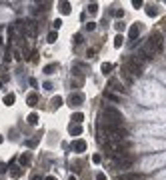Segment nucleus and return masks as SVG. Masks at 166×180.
<instances>
[{"label":"nucleus","instance_id":"0eeeda50","mask_svg":"<svg viewBox=\"0 0 166 180\" xmlns=\"http://www.w3.org/2000/svg\"><path fill=\"white\" fill-rule=\"evenodd\" d=\"M26 104H28V106H36V104H38V94H36V92L28 94V96H26Z\"/></svg>","mask_w":166,"mask_h":180},{"label":"nucleus","instance_id":"a878e982","mask_svg":"<svg viewBox=\"0 0 166 180\" xmlns=\"http://www.w3.org/2000/svg\"><path fill=\"white\" fill-rule=\"evenodd\" d=\"M94 28H96V22H88V24H86V30H88V32H92Z\"/></svg>","mask_w":166,"mask_h":180},{"label":"nucleus","instance_id":"393cba45","mask_svg":"<svg viewBox=\"0 0 166 180\" xmlns=\"http://www.w3.org/2000/svg\"><path fill=\"white\" fill-rule=\"evenodd\" d=\"M106 98H110V100H114V102H118V96H116V94H112V92H106Z\"/></svg>","mask_w":166,"mask_h":180},{"label":"nucleus","instance_id":"412c9836","mask_svg":"<svg viewBox=\"0 0 166 180\" xmlns=\"http://www.w3.org/2000/svg\"><path fill=\"white\" fill-rule=\"evenodd\" d=\"M110 70H112V64H108V62H104V64H102V72H104V74H108Z\"/></svg>","mask_w":166,"mask_h":180},{"label":"nucleus","instance_id":"5701e85b","mask_svg":"<svg viewBox=\"0 0 166 180\" xmlns=\"http://www.w3.org/2000/svg\"><path fill=\"white\" fill-rule=\"evenodd\" d=\"M52 26H54V30H58V28L62 26V20H60V18H56V20L52 22Z\"/></svg>","mask_w":166,"mask_h":180},{"label":"nucleus","instance_id":"4be33fe9","mask_svg":"<svg viewBox=\"0 0 166 180\" xmlns=\"http://www.w3.org/2000/svg\"><path fill=\"white\" fill-rule=\"evenodd\" d=\"M88 10H90L92 14H96V12H98V4H96V2H92V4L88 6Z\"/></svg>","mask_w":166,"mask_h":180},{"label":"nucleus","instance_id":"7c9ffc66","mask_svg":"<svg viewBox=\"0 0 166 180\" xmlns=\"http://www.w3.org/2000/svg\"><path fill=\"white\" fill-rule=\"evenodd\" d=\"M114 26H116V30H124V24H122V22H116Z\"/></svg>","mask_w":166,"mask_h":180},{"label":"nucleus","instance_id":"c85d7f7f","mask_svg":"<svg viewBox=\"0 0 166 180\" xmlns=\"http://www.w3.org/2000/svg\"><path fill=\"white\" fill-rule=\"evenodd\" d=\"M132 6L134 8H140V6H142V0H132Z\"/></svg>","mask_w":166,"mask_h":180},{"label":"nucleus","instance_id":"2f4dec72","mask_svg":"<svg viewBox=\"0 0 166 180\" xmlns=\"http://www.w3.org/2000/svg\"><path fill=\"white\" fill-rule=\"evenodd\" d=\"M92 162H94V164H98V162H100V156H98V154H94V156H92Z\"/></svg>","mask_w":166,"mask_h":180},{"label":"nucleus","instance_id":"f3484780","mask_svg":"<svg viewBox=\"0 0 166 180\" xmlns=\"http://www.w3.org/2000/svg\"><path fill=\"white\" fill-rule=\"evenodd\" d=\"M50 104H52V108H58V106H62V98H60V96H54Z\"/></svg>","mask_w":166,"mask_h":180},{"label":"nucleus","instance_id":"ddd939ff","mask_svg":"<svg viewBox=\"0 0 166 180\" xmlns=\"http://www.w3.org/2000/svg\"><path fill=\"white\" fill-rule=\"evenodd\" d=\"M120 180H142V178H140V174H122Z\"/></svg>","mask_w":166,"mask_h":180},{"label":"nucleus","instance_id":"dca6fc26","mask_svg":"<svg viewBox=\"0 0 166 180\" xmlns=\"http://www.w3.org/2000/svg\"><path fill=\"white\" fill-rule=\"evenodd\" d=\"M72 120H74V124H80V122L84 120V114H82V112H76V114H72Z\"/></svg>","mask_w":166,"mask_h":180},{"label":"nucleus","instance_id":"a211bd4d","mask_svg":"<svg viewBox=\"0 0 166 180\" xmlns=\"http://www.w3.org/2000/svg\"><path fill=\"white\" fill-rule=\"evenodd\" d=\"M56 38H58V32H56V30H52V32L48 34V42H50V44H52V42H56Z\"/></svg>","mask_w":166,"mask_h":180},{"label":"nucleus","instance_id":"39448f33","mask_svg":"<svg viewBox=\"0 0 166 180\" xmlns=\"http://www.w3.org/2000/svg\"><path fill=\"white\" fill-rule=\"evenodd\" d=\"M18 160H20V166H28V164L32 162V156H30L28 152H24V154H20Z\"/></svg>","mask_w":166,"mask_h":180},{"label":"nucleus","instance_id":"2eb2a0df","mask_svg":"<svg viewBox=\"0 0 166 180\" xmlns=\"http://www.w3.org/2000/svg\"><path fill=\"white\" fill-rule=\"evenodd\" d=\"M60 12H62V14L70 12V2H60Z\"/></svg>","mask_w":166,"mask_h":180},{"label":"nucleus","instance_id":"423d86ee","mask_svg":"<svg viewBox=\"0 0 166 180\" xmlns=\"http://www.w3.org/2000/svg\"><path fill=\"white\" fill-rule=\"evenodd\" d=\"M68 132L72 134V136H80V134H82V128H80V124H70V126H68Z\"/></svg>","mask_w":166,"mask_h":180},{"label":"nucleus","instance_id":"f8f14e48","mask_svg":"<svg viewBox=\"0 0 166 180\" xmlns=\"http://www.w3.org/2000/svg\"><path fill=\"white\" fill-rule=\"evenodd\" d=\"M130 164H132V158H130V156H124V158H120V162H118V166H122V168L130 166Z\"/></svg>","mask_w":166,"mask_h":180},{"label":"nucleus","instance_id":"9d476101","mask_svg":"<svg viewBox=\"0 0 166 180\" xmlns=\"http://www.w3.org/2000/svg\"><path fill=\"white\" fill-rule=\"evenodd\" d=\"M10 176H12L14 180L20 178V176H22V166H12V170H10Z\"/></svg>","mask_w":166,"mask_h":180},{"label":"nucleus","instance_id":"473e14b6","mask_svg":"<svg viewBox=\"0 0 166 180\" xmlns=\"http://www.w3.org/2000/svg\"><path fill=\"white\" fill-rule=\"evenodd\" d=\"M96 180H106V176H104L102 172H98V174H96Z\"/></svg>","mask_w":166,"mask_h":180},{"label":"nucleus","instance_id":"7ed1b4c3","mask_svg":"<svg viewBox=\"0 0 166 180\" xmlns=\"http://www.w3.org/2000/svg\"><path fill=\"white\" fill-rule=\"evenodd\" d=\"M72 150H74V152H84V150H86V142H84V140H74V142H72Z\"/></svg>","mask_w":166,"mask_h":180},{"label":"nucleus","instance_id":"1a4fd4ad","mask_svg":"<svg viewBox=\"0 0 166 180\" xmlns=\"http://www.w3.org/2000/svg\"><path fill=\"white\" fill-rule=\"evenodd\" d=\"M138 34H140V26H138V24H132V26H130V30H128V36L134 40Z\"/></svg>","mask_w":166,"mask_h":180},{"label":"nucleus","instance_id":"20e7f679","mask_svg":"<svg viewBox=\"0 0 166 180\" xmlns=\"http://www.w3.org/2000/svg\"><path fill=\"white\" fill-rule=\"evenodd\" d=\"M24 26L28 28V34H30V36H36L38 26H36V22H34V20H26V22H24Z\"/></svg>","mask_w":166,"mask_h":180},{"label":"nucleus","instance_id":"b1692460","mask_svg":"<svg viewBox=\"0 0 166 180\" xmlns=\"http://www.w3.org/2000/svg\"><path fill=\"white\" fill-rule=\"evenodd\" d=\"M146 14H148V16H156L158 10H156V8H146Z\"/></svg>","mask_w":166,"mask_h":180},{"label":"nucleus","instance_id":"f257e3e1","mask_svg":"<svg viewBox=\"0 0 166 180\" xmlns=\"http://www.w3.org/2000/svg\"><path fill=\"white\" fill-rule=\"evenodd\" d=\"M104 116H106V124H110V126H122V122H124L122 112H118V110L112 108V106L104 108Z\"/></svg>","mask_w":166,"mask_h":180},{"label":"nucleus","instance_id":"c9c22d12","mask_svg":"<svg viewBox=\"0 0 166 180\" xmlns=\"http://www.w3.org/2000/svg\"><path fill=\"white\" fill-rule=\"evenodd\" d=\"M44 180H56V178H54V176H46V178H44Z\"/></svg>","mask_w":166,"mask_h":180},{"label":"nucleus","instance_id":"9b49d317","mask_svg":"<svg viewBox=\"0 0 166 180\" xmlns=\"http://www.w3.org/2000/svg\"><path fill=\"white\" fill-rule=\"evenodd\" d=\"M28 124H30V126H36V124H38V114L36 112H32V114H28Z\"/></svg>","mask_w":166,"mask_h":180},{"label":"nucleus","instance_id":"f03ea898","mask_svg":"<svg viewBox=\"0 0 166 180\" xmlns=\"http://www.w3.org/2000/svg\"><path fill=\"white\" fill-rule=\"evenodd\" d=\"M68 102H70V106H80L82 102H84V94L80 92H72L68 96Z\"/></svg>","mask_w":166,"mask_h":180},{"label":"nucleus","instance_id":"4468645a","mask_svg":"<svg viewBox=\"0 0 166 180\" xmlns=\"http://www.w3.org/2000/svg\"><path fill=\"white\" fill-rule=\"evenodd\" d=\"M14 100H16V96H14V94H6V96H4V104H6V106H12Z\"/></svg>","mask_w":166,"mask_h":180},{"label":"nucleus","instance_id":"72a5a7b5","mask_svg":"<svg viewBox=\"0 0 166 180\" xmlns=\"http://www.w3.org/2000/svg\"><path fill=\"white\" fill-rule=\"evenodd\" d=\"M6 172V164H2V162H0V174H4Z\"/></svg>","mask_w":166,"mask_h":180},{"label":"nucleus","instance_id":"c756f323","mask_svg":"<svg viewBox=\"0 0 166 180\" xmlns=\"http://www.w3.org/2000/svg\"><path fill=\"white\" fill-rule=\"evenodd\" d=\"M114 16H116V18H122L124 12H122V10H114Z\"/></svg>","mask_w":166,"mask_h":180},{"label":"nucleus","instance_id":"6e6552de","mask_svg":"<svg viewBox=\"0 0 166 180\" xmlns=\"http://www.w3.org/2000/svg\"><path fill=\"white\" fill-rule=\"evenodd\" d=\"M56 70H58V64H56V62H52V64H46V66L42 68V72H44V74H54Z\"/></svg>","mask_w":166,"mask_h":180},{"label":"nucleus","instance_id":"aec40b11","mask_svg":"<svg viewBox=\"0 0 166 180\" xmlns=\"http://www.w3.org/2000/svg\"><path fill=\"white\" fill-rule=\"evenodd\" d=\"M122 42H124V38H122V36L118 34V36L114 38V46H116V48H120V46H122Z\"/></svg>","mask_w":166,"mask_h":180},{"label":"nucleus","instance_id":"f704fd0d","mask_svg":"<svg viewBox=\"0 0 166 180\" xmlns=\"http://www.w3.org/2000/svg\"><path fill=\"white\" fill-rule=\"evenodd\" d=\"M32 180H42V176H38V174H36V176H32Z\"/></svg>","mask_w":166,"mask_h":180},{"label":"nucleus","instance_id":"bb28decb","mask_svg":"<svg viewBox=\"0 0 166 180\" xmlns=\"http://www.w3.org/2000/svg\"><path fill=\"white\" fill-rule=\"evenodd\" d=\"M74 42L80 44V42H82V34H74Z\"/></svg>","mask_w":166,"mask_h":180},{"label":"nucleus","instance_id":"e433bc0d","mask_svg":"<svg viewBox=\"0 0 166 180\" xmlns=\"http://www.w3.org/2000/svg\"><path fill=\"white\" fill-rule=\"evenodd\" d=\"M2 140H4V138H2V136H0V144H2Z\"/></svg>","mask_w":166,"mask_h":180},{"label":"nucleus","instance_id":"6ab92c4d","mask_svg":"<svg viewBox=\"0 0 166 180\" xmlns=\"http://www.w3.org/2000/svg\"><path fill=\"white\" fill-rule=\"evenodd\" d=\"M38 140H40L38 136H36V138H30V140H28V142H26V146H28V148H34V146H36V144H38Z\"/></svg>","mask_w":166,"mask_h":180},{"label":"nucleus","instance_id":"cd10ccee","mask_svg":"<svg viewBox=\"0 0 166 180\" xmlns=\"http://www.w3.org/2000/svg\"><path fill=\"white\" fill-rule=\"evenodd\" d=\"M42 88H44V90H48V92H50V90H52V84H50V82H44V84H42Z\"/></svg>","mask_w":166,"mask_h":180}]
</instances>
